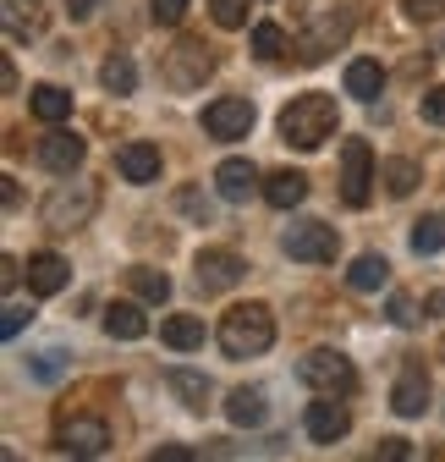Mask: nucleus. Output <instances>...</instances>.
<instances>
[{"mask_svg":"<svg viewBox=\"0 0 445 462\" xmlns=\"http://www.w3.org/2000/svg\"><path fill=\"white\" fill-rule=\"evenodd\" d=\"M379 457H391V462H402V457H413V446H407L402 435H391V440H379Z\"/></svg>","mask_w":445,"mask_h":462,"instance_id":"nucleus-39","label":"nucleus"},{"mask_svg":"<svg viewBox=\"0 0 445 462\" xmlns=\"http://www.w3.org/2000/svg\"><path fill=\"white\" fill-rule=\"evenodd\" d=\"M242 275H248V264L232 248H204L198 254V286H204V292H232Z\"/></svg>","mask_w":445,"mask_h":462,"instance_id":"nucleus-11","label":"nucleus"},{"mask_svg":"<svg viewBox=\"0 0 445 462\" xmlns=\"http://www.w3.org/2000/svg\"><path fill=\"white\" fill-rule=\"evenodd\" d=\"M253 55H264V61H281V55H286V33L275 28V23H259V28H253Z\"/></svg>","mask_w":445,"mask_h":462,"instance_id":"nucleus-30","label":"nucleus"},{"mask_svg":"<svg viewBox=\"0 0 445 462\" xmlns=\"http://www.w3.org/2000/svg\"><path fill=\"white\" fill-rule=\"evenodd\" d=\"M55 446L72 451V457H104V451H110V424L77 413V419H67L61 430H55Z\"/></svg>","mask_w":445,"mask_h":462,"instance_id":"nucleus-9","label":"nucleus"},{"mask_svg":"<svg viewBox=\"0 0 445 462\" xmlns=\"http://www.w3.org/2000/svg\"><path fill=\"white\" fill-rule=\"evenodd\" d=\"M418 110H423V122H445V88H429L418 99Z\"/></svg>","mask_w":445,"mask_h":462,"instance_id":"nucleus-36","label":"nucleus"},{"mask_svg":"<svg viewBox=\"0 0 445 462\" xmlns=\"http://www.w3.org/2000/svg\"><path fill=\"white\" fill-rule=\"evenodd\" d=\"M83 154H88V143H83L77 133H67L61 122H55V127L39 138V165L55 171V177H72V171L83 165Z\"/></svg>","mask_w":445,"mask_h":462,"instance_id":"nucleus-10","label":"nucleus"},{"mask_svg":"<svg viewBox=\"0 0 445 462\" xmlns=\"http://www.w3.org/2000/svg\"><path fill=\"white\" fill-rule=\"evenodd\" d=\"M149 17L165 23V28H177V23L187 17V0H149Z\"/></svg>","mask_w":445,"mask_h":462,"instance_id":"nucleus-32","label":"nucleus"},{"mask_svg":"<svg viewBox=\"0 0 445 462\" xmlns=\"http://www.w3.org/2000/svg\"><path fill=\"white\" fill-rule=\"evenodd\" d=\"M347 281L358 286V292H379V286L391 281V264H385V254H363V259H352Z\"/></svg>","mask_w":445,"mask_h":462,"instance_id":"nucleus-24","label":"nucleus"},{"mask_svg":"<svg viewBox=\"0 0 445 462\" xmlns=\"http://www.w3.org/2000/svg\"><path fill=\"white\" fill-rule=\"evenodd\" d=\"M209 17L220 28H242L248 23V0H209Z\"/></svg>","mask_w":445,"mask_h":462,"instance_id":"nucleus-31","label":"nucleus"},{"mask_svg":"<svg viewBox=\"0 0 445 462\" xmlns=\"http://www.w3.org/2000/svg\"><path fill=\"white\" fill-rule=\"evenodd\" d=\"M182 209H187L193 220H204V226H209V199H198V193H182Z\"/></svg>","mask_w":445,"mask_h":462,"instance_id":"nucleus-40","label":"nucleus"},{"mask_svg":"<svg viewBox=\"0 0 445 462\" xmlns=\"http://www.w3.org/2000/svg\"><path fill=\"white\" fill-rule=\"evenodd\" d=\"M253 122H259L253 99H214V105H204V133L209 138H248Z\"/></svg>","mask_w":445,"mask_h":462,"instance_id":"nucleus-8","label":"nucleus"},{"mask_svg":"<svg viewBox=\"0 0 445 462\" xmlns=\"http://www.w3.org/2000/svg\"><path fill=\"white\" fill-rule=\"evenodd\" d=\"M374 149L363 143V138H347V149H341V199L352 204V209H363L368 199H374Z\"/></svg>","mask_w":445,"mask_h":462,"instance_id":"nucleus-7","label":"nucleus"},{"mask_svg":"<svg viewBox=\"0 0 445 462\" xmlns=\"http://www.w3.org/2000/svg\"><path fill=\"white\" fill-rule=\"evenodd\" d=\"M67 281H72V264H67L61 254H33V259H28V292H33V298L67 292Z\"/></svg>","mask_w":445,"mask_h":462,"instance_id":"nucleus-14","label":"nucleus"},{"mask_svg":"<svg viewBox=\"0 0 445 462\" xmlns=\"http://www.w3.org/2000/svg\"><path fill=\"white\" fill-rule=\"evenodd\" d=\"M275 346V314L264 303H237L220 319V353L226 358H259Z\"/></svg>","mask_w":445,"mask_h":462,"instance_id":"nucleus-2","label":"nucleus"},{"mask_svg":"<svg viewBox=\"0 0 445 462\" xmlns=\"http://www.w3.org/2000/svg\"><path fill=\"white\" fill-rule=\"evenodd\" d=\"M336 127H341V110H336V99L330 94H297L286 110H281V138L292 143V149H319L324 138H336Z\"/></svg>","mask_w":445,"mask_h":462,"instance_id":"nucleus-1","label":"nucleus"},{"mask_svg":"<svg viewBox=\"0 0 445 462\" xmlns=\"http://www.w3.org/2000/svg\"><path fill=\"white\" fill-rule=\"evenodd\" d=\"M159 341L177 346V353H193V346H204V319L198 314H171L159 325Z\"/></svg>","mask_w":445,"mask_h":462,"instance_id":"nucleus-19","label":"nucleus"},{"mask_svg":"<svg viewBox=\"0 0 445 462\" xmlns=\"http://www.w3.org/2000/svg\"><path fill=\"white\" fill-rule=\"evenodd\" d=\"M391 408L402 419H423V408H429V374H423V364H407L402 369V380L391 385Z\"/></svg>","mask_w":445,"mask_h":462,"instance_id":"nucleus-15","label":"nucleus"},{"mask_svg":"<svg viewBox=\"0 0 445 462\" xmlns=\"http://www.w3.org/2000/svg\"><path fill=\"white\" fill-rule=\"evenodd\" d=\"M28 369H33V380H44V385H50V380H61V374H67V358H61V353H39Z\"/></svg>","mask_w":445,"mask_h":462,"instance_id":"nucleus-33","label":"nucleus"},{"mask_svg":"<svg viewBox=\"0 0 445 462\" xmlns=\"http://www.w3.org/2000/svg\"><path fill=\"white\" fill-rule=\"evenodd\" d=\"M379 182H385V193H391V199H407V193L423 182V171H418L413 160H385V165H379Z\"/></svg>","mask_w":445,"mask_h":462,"instance_id":"nucleus-23","label":"nucleus"},{"mask_svg":"<svg viewBox=\"0 0 445 462\" xmlns=\"http://www.w3.org/2000/svg\"><path fill=\"white\" fill-rule=\"evenodd\" d=\"M341 39H347V17H319V23L297 39V61H308V67H313V61H324V55L336 50Z\"/></svg>","mask_w":445,"mask_h":462,"instance_id":"nucleus-16","label":"nucleus"},{"mask_svg":"<svg viewBox=\"0 0 445 462\" xmlns=\"http://www.w3.org/2000/svg\"><path fill=\"white\" fill-rule=\"evenodd\" d=\"M28 319H33V309H23V303H6V309H0V336H17Z\"/></svg>","mask_w":445,"mask_h":462,"instance_id":"nucleus-35","label":"nucleus"},{"mask_svg":"<svg viewBox=\"0 0 445 462\" xmlns=\"http://www.w3.org/2000/svg\"><path fill=\"white\" fill-rule=\"evenodd\" d=\"M347 430H352V413L341 408L336 396H324V402H313V408H308V440L336 446V440H347Z\"/></svg>","mask_w":445,"mask_h":462,"instance_id":"nucleus-13","label":"nucleus"},{"mask_svg":"<svg viewBox=\"0 0 445 462\" xmlns=\"http://www.w3.org/2000/svg\"><path fill=\"white\" fill-rule=\"evenodd\" d=\"M379 88H385V72H379V61H352L347 67V94L352 99H379Z\"/></svg>","mask_w":445,"mask_h":462,"instance_id":"nucleus-25","label":"nucleus"},{"mask_svg":"<svg viewBox=\"0 0 445 462\" xmlns=\"http://www.w3.org/2000/svg\"><path fill=\"white\" fill-rule=\"evenodd\" d=\"M116 165H122L127 182H159V149L154 143H122Z\"/></svg>","mask_w":445,"mask_h":462,"instance_id":"nucleus-17","label":"nucleus"},{"mask_svg":"<svg viewBox=\"0 0 445 462\" xmlns=\"http://www.w3.org/2000/svg\"><path fill=\"white\" fill-rule=\"evenodd\" d=\"M165 385H171V391L187 402V408H204V402H209V380L193 374V369H165Z\"/></svg>","mask_w":445,"mask_h":462,"instance_id":"nucleus-27","label":"nucleus"},{"mask_svg":"<svg viewBox=\"0 0 445 462\" xmlns=\"http://www.w3.org/2000/svg\"><path fill=\"white\" fill-rule=\"evenodd\" d=\"M99 6H104V0H61V12H67L72 23H83V17H94Z\"/></svg>","mask_w":445,"mask_h":462,"instance_id":"nucleus-38","label":"nucleus"},{"mask_svg":"<svg viewBox=\"0 0 445 462\" xmlns=\"http://www.w3.org/2000/svg\"><path fill=\"white\" fill-rule=\"evenodd\" d=\"M94 209H99V182H88V177H67V182H55L50 188V199L39 204V220L50 226V231H77V226H88L94 220Z\"/></svg>","mask_w":445,"mask_h":462,"instance_id":"nucleus-3","label":"nucleus"},{"mask_svg":"<svg viewBox=\"0 0 445 462\" xmlns=\"http://www.w3.org/2000/svg\"><path fill=\"white\" fill-rule=\"evenodd\" d=\"M402 12H407L413 23H440V17H445V0H402Z\"/></svg>","mask_w":445,"mask_h":462,"instance_id":"nucleus-34","label":"nucleus"},{"mask_svg":"<svg viewBox=\"0 0 445 462\" xmlns=\"http://www.w3.org/2000/svg\"><path fill=\"white\" fill-rule=\"evenodd\" d=\"M281 248L292 259H303V264H330L341 254V237H336V226H324V220H292Z\"/></svg>","mask_w":445,"mask_h":462,"instance_id":"nucleus-6","label":"nucleus"},{"mask_svg":"<svg viewBox=\"0 0 445 462\" xmlns=\"http://www.w3.org/2000/svg\"><path fill=\"white\" fill-rule=\"evenodd\" d=\"M154 462H193V451H187V446H159Z\"/></svg>","mask_w":445,"mask_h":462,"instance_id":"nucleus-41","label":"nucleus"},{"mask_svg":"<svg viewBox=\"0 0 445 462\" xmlns=\"http://www.w3.org/2000/svg\"><path fill=\"white\" fill-rule=\"evenodd\" d=\"M297 380H303L308 391H319V396H352V391H358L352 358L330 353V346H319V353H308V358L297 364Z\"/></svg>","mask_w":445,"mask_h":462,"instance_id":"nucleus-4","label":"nucleus"},{"mask_svg":"<svg viewBox=\"0 0 445 462\" xmlns=\"http://www.w3.org/2000/svg\"><path fill=\"white\" fill-rule=\"evenodd\" d=\"M127 281H132V292H138L143 303H165V298H171V275H165V270L138 264V270H127Z\"/></svg>","mask_w":445,"mask_h":462,"instance_id":"nucleus-26","label":"nucleus"},{"mask_svg":"<svg viewBox=\"0 0 445 462\" xmlns=\"http://www.w3.org/2000/svg\"><path fill=\"white\" fill-rule=\"evenodd\" d=\"M214 72V55L198 44V39H182V44H171L165 50V67H159V78L171 83L177 94H193V88H204V78Z\"/></svg>","mask_w":445,"mask_h":462,"instance_id":"nucleus-5","label":"nucleus"},{"mask_svg":"<svg viewBox=\"0 0 445 462\" xmlns=\"http://www.w3.org/2000/svg\"><path fill=\"white\" fill-rule=\"evenodd\" d=\"M214 193L226 199V204H248V199L259 193L253 160H220V165H214Z\"/></svg>","mask_w":445,"mask_h":462,"instance_id":"nucleus-12","label":"nucleus"},{"mask_svg":"<svg viewBox=\"0 0 445 462\" xmlns=\"http://www.w3.org/2000/svg\"><path fill=\"white\" fill-rule=\"evenodd\" d=\"M385 314H391V325H418V314H413V298H391V309H385Z\"/></svg>","mask_w":445,"mask_h":462,"instance_id":"nucleus-37","label":"nucleus"},{"mask_svg":"<svg viewBox=\"0 0 445 462\" xmlns=\"http://www.w3.org/2000/svg\"><path fill=\"white\" fill-rule=\"evenodd\" d=\"M99 83H104L110 94H132V88H138V67L127 61V55H110V61L99 67Z\"/></svg>","mask_w":445,"mask_h":462,"instance_id":"nucleus-28","label":"nucleus"},{"mask_svg":"<svg viewBox=\"0 0 445 462\" xmlns=\"http://www.w3.org/2000/svg\"><path fill=\"white\" fill-rule=\"evenodd\" d=\"M445 248V220H418L413 226V254L418 259H434Z\"/></svg>","mask_w":445,"mask_h":462,"instance_id":"nucleus-29","label":"nucleus"},{"mask_svg":"<svg viewBox=\"0 0 445 462\" xmlns=\"http://www.w3.org/2000/svg\"><path fill=\"white\" fill-rule=\"evenodd\" d=\"M264 199L275 209H297L308 199V177H303V171H275V177H264Z\"/></svg>","mask_w":445,"mask_h":462,"instance_id":"nucleus-18","label":"nucleus"},{"mask_svg":"<svg viewBox=\"0 0 445 462\" xmlns=\"http://www.w3.org/2000/svg\"><path fill=\"white\" fill-rule=\"evenodd\" d=\"M104 330L116 336V341H138V336L149 330V319H143L138 303H110V309H104Z\"/></svg>","mask_w":445,"mask_h":462,"instance_id":"nucleus-22","label":"nucleus"},{"mask_svg":"<svg viewBox=\"0 0 445 462\" xmlns=\"http://www.w3.org/2000/svg\"><path fill=\"white\" fill-rule=\"evenodd\" d=\"M226 419L242 424V430L264 424V391H259V385H237V391L226 396Z\"/></svg>","mask_w":445,"mask_h":462,"instance_id":"nucleus-20","label":"nucleus"},{"mask_svg":"<svg viewBox=\"0 0 445 462\" xmlns=\"http://www.w3.org/2000/svg\"><path fill=\"white\" fill-rule=\"evenodd\" d=\"M28 105H33V116H39L44 127H55V122H67V116H72V94H67V88H55V83H39Z\"/></svg>","mask_w":445,"mask_h":462,"instance_id":"nucleus-21","label":"nucleus"}]
</instances>
